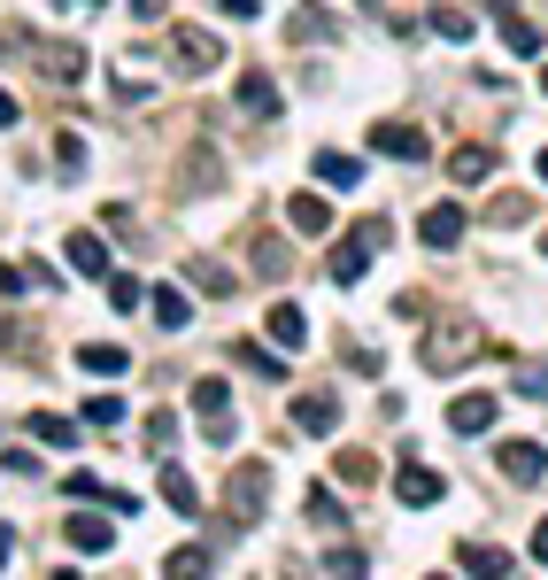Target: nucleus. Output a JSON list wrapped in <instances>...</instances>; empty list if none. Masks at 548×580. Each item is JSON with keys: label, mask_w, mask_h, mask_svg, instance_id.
<instances>
[{"label": "nucleus", "mask_w": 548, "mask_h": 580, "mask_svg": "<svg viewBox=\"0 0 548 580\" xmlns=\"http://www.w3.org/2000/svg\"><path fill=\"white\" fill-rule=\"evenodd\" d=\"M540 94H548V70H540Z\"/></svg>", "instance_id": "nucleus-46"}, {"label": "nucleus", "mask_w": 548, "mask_h": 580, "mask_svg": "<svg viewBox=\"0 0 548 580\" xmlns=\"http://www.w3.org/2000/svg\"><path fill=\"white\" fill-rule=\"evenodd\" d=\"M162 9H170V0H132V16H139V24H155Z\"/></svg>", "instance_id": "nucleus-39"}, {"label": "nucleus", "mask_w": 548, "mask_h": 580, "mask_svg": "<svg viewBox=\"0 0 548 580\" xmlns=\"http://www.w3.org/2000/svg\"><path fill=\"white\" fill-rule=\"evenodd\" d=\"M363 179V162L355 155H332V147H317V186H332V194H348Z\"/></svg>", "instance_id": "nucleus-15"}, {"label": "nucleus", "mask_w": 548, "mask_h": 580, "mask_svg": "<svg viewBox=\"0 0 548 580\" xmlns=\"http://www.w3.org/2000/svg\"><path fill=\"white\" fill-rule=\"evenodd\" d=\"M533 209H540L533 194H502V202H495L487 217H495V225H533Z\"/></svg>", "instance_id": "nucleus-25"}, {"label": "nucleus", "mask_w": 548, "mask_h": 580, "mask_svg": "<svg viewBox=\"0 0 548 580\" xmlns=\"http://www.w3.org/2000/svg\"><path fill=\"white\" fill-rule=\"evenodd\" d=\"M194 419H202V434L217 442V449H232V387L224 379H194Z\"/></svg>", "instance_id": "nucleus-4"}, {"label": "nucleus", "mask_w": 548, "mask_h": 580, "mask_svg": "<svg viewBox=\"0 0 548 580\" xmlns=\"http://www.w3.org/2000/svg\"><path fill=\"white\" fill-rule=\"evenodd\" d=\"M162 504H170V511H186V519H194V511H202V487H194L186 472H178V464H162Z\"/></svg>", "instance_id": "nucleus-20"}, {"label": "nucleus", "mask_w": 548, "mask_h": 580, "mask_svg": "<svg viewBox=\"0 0 548 580\" xmlns=\"http://www.w3.org/2000/svg\"><path fill=\"white\" fill-rule=\"evenodd\" d=\"M194 287H202V294H217V302H224V294H232V271H217V264H194Z\"/></svg>", "instance_id": "nucleus-33"}, {"label": "nucleus", "mask_w": 548, "mask_h": 580, "mask_svg": "<svg viewBox=\"0 0 548 580\" xmlns=\"http://www.w3.org/2000/svg\"><path fill=\"white\" fill-rule=\"evenodd\" d=\"M517 395H533V402H548V357H540V364H517Z\"/></svg>", "instance_id": "nucleus-31"}, {"label": "nucleus", "mask_w": 548, "mask_h": 580, "mask_svg": "<svg viewBox=\"0 0 548 580\" xmlns=\"http://www.w3.org/2000/svg\"><path fill=\"white\" fill-rule=\"evenodd\" d=\"M394 495H402L410 511H433L440 495H448V480H440L433 464H402V472H394Z\"/></svg>", "instance_id": "nucleus-7"}, {"label": "nucleus", "mask_w": 548, "mask_h": 580, "mask_svg": "<svg viewBox=\"0 0 548 580\" xmlns=\"http://www.w3.org/2000/svg\"><path fill=\"white\" fill-rule=\"evenodd\" d=\"M9 549H16V534H9V527H0V565H9Z\"/></svg>", "instance_id": "nucleus-43"}, {"label": "nucleus", "mask_w": 548, "mask_h": 580, "mask_svg": "<svg viewBox=\"0 0 548 580\" xmlns=\"http://www.w3.org/2000/svg\"><path fill=\"white\" fill-rule=\"evenodd\" d=\"M294 426H302V434H332V426H340V395H302V402H294Z\"/></svg>", "instance_id": "nucleus-10"}, {"label": "nucleus", "mask_w": 548, "mask_h": 580, "mask_svg": "<svg viewBox=\"0 0 548 580\" xmlns=\"http://www.w3.org/2000/svg\"><path fill=\"white\" fill-rule=\"evenodd\" d=\"M240 364L263 372V379H287V357H279V349H247V341H240Z\"/></svg>", "instance_id": "nucleus-26"}, {"label": "nucleus", "mask_w": 548, "mask_h": 580, "mask_svg": "<svg viewBox=\"0 0 548 580\" xmlns=\"http://www.w3.org/2000/svg\"><path fill=\"white\" fill-rule=\"evenodd\" d=\"M0 124H16V94L9 86H0Z\"/></svg>", "instance_id": "nucleus-42"}, {"label": "nucleus", "mask_w": 548, "mask_h": 580, "mask_svg": "<svg viewBox=\"0 0 548 580\" xmlns=\"http://www.w3.org/2000/svg\"><path fill=\"white\" fill-rule=\"evenodd\" d=\"M433 32L464 47V39H472V16H464V9H433Z\"/></svg>", "instance_id": "nucleus-28"}, {"label": "nucleus", "mask_w": 548, "mask_h": 580, "mask_svg": "<svg viewBox=\"0 0 548 580\" xmlns=\"http://www.w3.org/2000/svg\"><path fill=\"white\" fill-rule=\"evenodd\" d=\"M224 511H232V527H263V511H270V464H263V457H240V464H232Z\"/></svg>", "instance_id": "nucleus-1"}, {"label": "nucleus", "mask_w": 548, "mask_h": 580, "mask_svg": "<svg viewBox=\"0 0 548 580\" xmlns=\"http://www.w3.org/2000/svg\"><path fill=\"white\" fill-rule=\"evenodd\" d=\"M147 310H155V325H162V334H186V294H178V287H147Z\"/></svg>", "instance_id": "nucleus-13"}, {"label": "nucleus", "mask_w": 548, "mask_h": 580, "mask_svg": "<svg viewBox=\"0 0 548 580\" xmlns=\"http://www.w3.org/2000/svg\"><path fill=\"white\" fill-rule=\"evenodd\" d=\"M325 572H332V580H363V549H340Z\"/></svg>", "instance_id": "nucleus-38"}, {"label": "nucleus", "mask_w": 548, "mask_h": 580, "mask_svg": "<svg viewBox=\"0 0 548 580\" xmlns=\"http://www.w3.org/2000/svg\"><path fill=\"white\" fill-rule=\"evenodd\" d=\"M85 9H101V0H85Z\"/></svg>", "instance_id": "nucleus-48"}, {"label": "nucleus", "mask_w": 548, "mask_h": 580, "mask_svg": "<svg viewBox=\"0 0 548 580\" xmlns=\"http://www.w3.org/2000/svg\"><path fill=\"white\" fill-rule=\"evenodd\" d=\"M170 62L186 70V77H209V70H224V39L202 32V24H178L170 32Z\"/></svg>", "instance_id": "nucleus-3"}, {"label": "nucleus", "mask_w": 548, "mask_h": 580, "mask_svg": "<svg viewBox=\"0 0 548 580\" xmlns=\"http://www.w3.org/2000/svg\"><path fill=\"white\" fill-rule=\"evenodd\" d=\"M502 472H510L517 487H540V480H548V449H540V442H502Z\"/></svg>", "instance_id": "nucleus-9"}, {"label": "nucleus", "mask_w": 548, "mask_h": 580, "mask_svg": "<svg viewBox=\"0 0 548 580\" xmlns=\"http://www.w3.org/2000/svg\"><path fill=\"white\" fill-rule=\"evenodd\" d=\"M372 147H379V155H394V162H425V155H433L417 124H372Z\"/></svg>", "instance_id": "nucleus-8"}, {"label": "nucleus", "mask_w": 548, "mask_h": 580, "mask_svg": "<svg viewBox=\"0 0 548 580\" xmlns=\"http://www.w3.org/2000/svg\"><path fill=\"white\" fill-rule=\"evenodd\" d=\"M54 147H62V179H77V162H85V140H77V132H62Z\"/></svg>", "instance_id": "nucleus-37"}, {"label": "nucleus", "mask_w": 548, "mask_h": 580, "mask_svg": "<svg viewBox=\"0 0 548 580\" xmlns=\"http://www.w3.org/2000/svg\"><path fill=\"white\" fill-rule=\"evenodd\" d=\"M309 519H317V527H348V511H340L332 487H309Z\"/></svg>", "instance_id": "nucleus-27"}, {"label": "nucleus", "mask_w": 548, "mask_h": 580, "mask_svg": "<svg viewBox=\"0 0 548 580\" xmlns=\"http://www.w3.org/2000/svg\"><path fill=\"white\" fill-rule=\"evenodd\" d=\"M70 264H77L85 279H101V271H109V240H101V232H70Z\"/></svg>", "instance_id": "nucleus-16"}, {"label": "nucleus", "mask_w": 548, "mask_h": 580, "mask_svg": "<svg viewBox=\"0 0 548 580\" xmlns=\"http://www.w3.org/2000/svg\"><path fill=\"white\" fill-rule=\"evenodd\" d=\"M540 179H548V147H540Z\"/></svg>", "instance_id": "nucleus-44"}, {"label": "nucleus", "mask_w": 548, "mask_h": 580, "mask_svg": "<svg viewBox=\"0 0 548 580\" xmlns=\"http://www.w3.org/2000/svg\"><path fill=\"white\" fill-rule=\"evenodd\" d=\"M270 341H279V349H302V341H309V317H302L294 302H279V310H270Z\"/></svg>", "instance_id": "nucleus-22"}, {"label": "nucleus", "mask_w": 548, "mask_h": 580, "mask_svg": "<svg viewBox=\"0 0 548 580\" xmlns=\"http://www.w3.org/2000/svg\"><path fill=\"white\" fill-rule=\"evenodd\" d=\"M217 9H224V16H255V9H263V0H217Z\"/></svg>", "instance_id": "nucleus-41"}, {"label": "nucleus", "mask_w": 548, "mask_h": 580, "mask_svg": "<svg viewBox=\"0 0 548 580\" xmlns=\"http://www.w3.org/2000/svg\"><path fill=\"white\" fill-rule=\"evenodd\" d=\"M448 179H455V186H487V179H495V147H464V155H448Z\"/></svg>", "instance_id": "nucleus-11"}, {"label": "nucleus", "mask_w": 548, "mask_h": 580, "mask_svg": "<svg viewBox=\"0 0 548 580\" xmlns=\"http://www.w3.org/2000/svg\"><path fill=\"white\" fill-rule=\"evenodd\" d=\"M387 240H394V225H387V217H372V225H355V232H348V240L332 247V264H325V279H332V287H355V279H363V264H372V247H387Z\"/></svg>", "instance_id": "nucleus-2"}, {"label": "nucleus", "mask_w": 548, "mask_h": 580, "mask_svg": "<svg viewBox=\"0 0 548 580\" xmlns=\"http://www.w3.org/2000/svg\"><path fill=\"white\" fill-rule=\"evenodd\" d=\"M455 565H464L472 580H510V557L487 549V542H464V549H455Z\"/></svg>", "instance_id": "nucleus-12"}, {"label": "nucleus", "mask_w": 548, "mask_h": 580, "mask_svg": "<svg viewBox=\"0 0 548 580\" xmlns=\"http://www.w3.org/2000/svg\"><path fill=\"white\" fill-rule=\"evenodd\" d=\"M62 487H70V495H77V504H101V495H109V487H101V480H94V472H70V480H62Z\"/></svg>", "instance_id": "nucleus-35"}, {"label": "nucleus", "mask_w": 548, "mask_h": 580, "mask_svg": "<svg viewBox=\"0 0 548 580\" xmlns=\"http://www.w3.org/2000/svg\"><path fill=\"white\" fill-rule=\"evenodd\" d=\"M533 565H548V519L533 527Z\"/></svg>", "instance_id": "nucleus-40"}, {"label": "nucleus", "mask_w": 548, "mask_h": 580, "mask_svg": "<svg viewBox=\"0 0 548 580\" xmlns=\"http://www.w3.org/2000/svg\"><path fill=\"white\" fill-rule=\"evenodd\" d=\"M287 217H294V232H325V225H332L325 194H294V202H287Z\"/></svg>", "instance_id": "nucleus-24"}, {"label": "nucleus", "mask_w": 548, "mask_h": 580, "mask_svg": "<svg viewBox=\"0 0 548 580\" xmlns=\"http://www.w3.org/2000/svg\"><path fill=\"white\" fill-rule=\"evenodd\" d=\"M85 419H94V426H124V402L117 395H94V402H85Z\"/></svg>", "instance_id": "nucleus-32"}, {"label": "nucleus", "mask_w": 548, "mask_h": 580, "mask_svg": "<svg viewBox=\"0 0 548 580\" xmlns=\"http://www.w3.org/2000/svg\"><path fill=\"white\" fill-rule=\"evenodd\" d=\"M109 302H117V310H139V302H147V287H139L132 271H117V279H109Z\"/></svg>", "instance_id": "nucleus-30"}, {"label": "nucleus", "mask_w": 548, "mask_h": 580, "mask_svg": "<svg viewBox=\"0 0 548 580\" xmlns=\"http://www.w3.org/2000/svg\"><path fill=\"white\" fill-rule=\"evenodd\" d=\"M24 434H32V442H47V449H70V442H77V426H70V419H54V410H32Z\"/></svg>", "instance_id": "nucleus-21"}, {"label": "nucleus", "mask_w": 548, "mask_h": 580, "mask_svg": "<svg viewBox=\"0 0 548 580\" xmlns=\"http://www.w3.org/2000/svg\"><path fill=\"white\" fill-rule=\"evenodd\" d=\"M502 47H510V55H525V62H533V55H548V32H540V24H525V16H517V9H510V16H502Z\"/></svg>", "instance_id": "nucleus-14"}, {"label": "nucleus", "mask_w": 548, "mask_h": 580, "mask_svg": "<svg viewBox=\"0 0 548 580\" xmlns=\"http://www.w3.org/2000/svg\"><path fill=\"white\" fill-rule=\"evenodd\" d=\"M540 256H548V232H540Z\"/></svg>", "instance_id": "nucleus-45"}, {"label": "nucleus", "mask_w": 548, "mask_h": 580, "mask_svg": "<svg viewBox=\"0 0 548 580\" xmlns=\"http://www.w3.org/2000/svg\"><path fill=\"white\" fill-rule=\"evenodd\" d=\"M124 364H132V357H124L117 341H85V349H77V372H94V379H117Z\"/></svg>", "instance_id": "nucleus-18"}, {"label": "nucleus", "mask_w": 548, "mask_h": 580, "mask_svg": "<svg viewBox=\"0 0 548 580\" xmlns=\"http://www.w3.org/2000/svg\"><path fill=\"white\" fill-rule=\"evenodd\" d=\"M363 9H379V0H363Z\"/></svg>", "instance_id": "nucleus-49"}, {"label": "nucleus", "mask_w": 548, "mask_h": 580, "mask_svg": "<svg viewBox=\"0 0 548 580\" xmlns=\"http://www.w3.org/2000/svg\"><path fill=\"white\" fill-rule=\"evenodd\" d=\"M372 472H379V464H372V457H363V449H348V457H340V480H355V487H363V480H372Z\"/></svg>", "instance_id": "nucleus-36"}, {"label": "nucleus", "mask_w": 548, "mask_h": 580, "mask_svg": "<svg viewBox=\"0 0 548 580\" xmlns=\"http://www.w3.org/2000/svg\"><path fill=\"white\" fill-rule=\"evenodd\" d=\"M240 109H247V117H279V86H270L263 70H247V86H240Z\"/></svg>", "instance_id": "nucleus-23"}, {"label": "nucleus", "mask_w": 548, "mask_h": 580, "mask_svg": "<svg viewBox=\"0 0 548 580\" xmlns=\"http://www.w3.org/2000/svg\"><path fill=\"white\" fill-rule=\"evenodd\" d=\"M495 419H502L495 395H455L448 402V434H495Z\"/></svg>", "instance_id": "nucleus-6"}, {"label": "nucleus", "mask_w": 548, "mask_h": 580, "mask_svg": "<svg viewBox=\"0 0 548 580\" xmlns=\"http://www.w3.org/2000/svg\"><path fill=\"white\" fill-rule=\"evenodd\" d=\"M54 580H77V572H54Z\"/></svg>", "instance_id": "nucleus-47"}, {"label": "nucleus", "mask_w": 548, "mask_h": 580, "mask_svg": "<svg viewBox=\"0 0 548 580\" xmlns=\"http://www.w3.org/2000/svg\"><path fill=\"white\" fill-rule=\"evenodd\" d=\"M162 572H170V580H202V572H209V549H178Z\"/></svg>", "instance_id": "nucleus-29"}, {"label": "nucleus", "mask_w": 548, "mask_h": 580, "mask_svg": "<svg viewBox=\"0 0 548 580\" xmlns=\"http://www.w3.org/2000/svg\"><path fill=\"white\" fill-rule=\"evenodd\" d=\"M178 442V419H170V410H155V419H147V449H170Z\"/></svg>", "instance_id": "nucleus-34"}, {"label": "nucleus", "mask_w": 548, "mask_h": 580, "mask_svg": "<svg viewBox=\"0 0 548 580\" xmlns=\"http://www.w3.org/2000/svg\"><path fill=\"white\" fill-rule=\"evenodd\" d=\"M417 232H425V247H455V240H464V209H455V202L448 209H425Z\"/></svg>", "instance_id": "nucleus-17"}, {"label": "nucleus", "mask_w": 548, "mask_h": 580, "mask_svg": "<svg viewBox=\"0 0 548 580\" xmlns=\"http://www.w3.org/2000/svg\"><path fill=\"white\" fill-rule=\"evenodd\" d=\"M24 62L47 77V86H77L85 77V47H62V39H24Z\"/></svg>", "instance_id": "nucleus-5"}, {"label": "nucleus", "mask_w": 548, "mask_h": 580, "mask_svg": "<svg viewBox=\"0 0 548 580\" xmlns=\"http://www.w3.org/2000/svg\"><path fill=\"white\" fill-rule=\"evenodd\" d=\"M109 542H117V527H109V519H70V549H85V557H109Z\"/></svg>", "instance_id": "nucleus-19"}]
</instances>
